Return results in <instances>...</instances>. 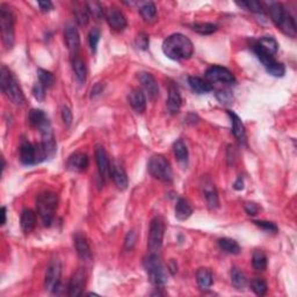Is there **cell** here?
<instances>
[{
	"instance_id": "6da1fadb",
	"label": "cell",
	"mask_w": 297,
	"mask_h": 297,
	"mask_svg": "<svg viewBox=\"0 0 297 297\" xmlns=\"http://www.w3.org/2000/svg\"><path fill=\"white\" fill-rule=\"evenodd\" d=\"M163 53L173 61H183L192 57L194 54V46L187 36L173 34L163 43Z\"/></svg>"
},
{
	"instance_id": "7a4b0ae2",
	"label": "cell",
	"mask_w": 297,
	"mask_h": 297,
	"mask_svg": "<svg viewBox=\"0 0 297 297\" xmlns=\"http://www.w3.org/2000/svg\"><path fill=\"white\" fill-rule=\"evenodd\" d=\"M269 14L272 21L275 24L276 27L280 29L285 35L295 37L297 27L295 19L288 12V10L280 3H270L269 4Z\"/></svg>"
},
{
	"instance_id": "3957f363",
	"label": "cell",
	"mask_w": 297,
	"mask_h": 297,
	"mask_svg": "<svg viewBox=\"0 0 297 297\" xmlns=\"http://www.w3.org/2000/svg\"><path fill=\"white\" fill-rule=\"evenodd\" d=\"M58 208V196L53 192H44L36 199V210L43 224L50 226L54 222L56 210Z\"/></svg>"
},
{
	"instance_id": "277c9868",
	"label": "cell",
	"mask_w": 297,
	"mask_h": 297,
	"mask_svg": "<svg viewBox=\"0 0 297 297\" xmlns=\"http://www.w3.org/2000/svg\"><path fill=\"white\" fill-rule=\"evenodd\" d=\"M0 86H2L4 94L14 105H22L25 102V95L21 87L19 86L16 77L5 65L2 66V71H0Z\"/></svg>"
},
{
	"instance_id": "5b68a950",
	"label": "cell",
	"mask_w": 297,
	"mask_h": 297,
	"mask_svg": "<svg viewBox=\"0 0 297 297\" xmlns=\"http://www.w3.org/2000/svg\"><path fill=\"white\" fill-rule=\"evenodd\" d=\"M48 158L47 151L42 143L33 144L22 138L20 142V161L24 165H36Z\"/></svg>"
},
{
	"instance_id": "8992f818",
	"label": "cell",
	"mask_w": 297,
	"mask_h": 297,
	"mask_svg": "<svg viewBox=\"0 0 297 297\" xmlns=\"http://www.w3.org/2000/svg\"><path fill=\"white\" fill-rule=\"evenodd\" d=\"M144 268H145L152 284H155L156 287H162V285L166 284L167 280H169L167 270L157 253L150 252V254L144 259Z\"/></svg>"
},
{
	"instance_id": "52a82bcc",
	"label": "cell",
	"mask_w": 297,
	"mask_h": 297,
	"mask_svg": "<svg viewBox=\"0 0 297 297\" xmlns=\"http://www.w3.org/2000/svg\"><path fill=\"white\" fill-rule=\"evenodd\" d=\"M0 27H2L3 42L7 49H11L16 40L14 32V16L12 11L5 4L0 6Z\"/></svg>"
},
{
	"instance_id": "ba28073f",
	"label": "cell",
	"mask_w": 297,
	"mask_h": 297,
	"mask_svg": "<svg viewBox=\"0 0 297 297\" xmlns=\"http://www.w3.org/2000/svg\"><path fill=\"white\" fill-rule=\"evenodd\" d=\"M147 170L148 173L158 180L170 183L173 179L172 167H171L169 161H166L163 156H154L148 162Z\"/></svg>"
},
{
	"instance_id": "9c48e42d",
	"label": "cell",
	"mask_w": 297,
	"mask_h": 297,
	"mask_svg": "<svg viewBox=\"0 0 297 297\" xmlns=\"http://www.w3.org/2000/svg\"><path fill=\"white\" fill-rule=\"evenodd\" d=\"M165 233V223L162 217H155L151 221L147 237V247L152 253H158L163 246Z\"/></svg>"
},
{
	"instance_id": "30bf717a",
	"label": "cell",
	"mask_w": 297,
	"mask_h": 297,
	"mask_svg": "<svg viewBox=\"0 0 297 297\" xmlns=\"http://www.w3.org/2000/svg\"><path fill=\"white\" fill-rule=\"evenodd\" d=\"M62 277V262L59 259H53L49 263L44 280V287L48 291L57 292L61 287Z\"/></svg>"
},
{
	"instance_id": "8fae6325",
	"label": "cell",
	"mask_w": 297,
	"mask_h": 297,
	"mask_svg": "<svg viewBox=\"0 0 297 297\" xmlns=\"http://www.w3.org/2000/svg\"><path fill=\"white\" fill-rule=\"evenodd\" d=\"M254 54L257 55V57L260 62L262 63V65L265 66L266 71L269 74H272L274 77H283L285 73V68L282 63L277 62L275 57L272 55H268L263 53L262 50L258 49V48L253 47Z\"/></svg>"
},
{
	"instance_id": "7c38bea8",
	"label": "cell",
	"mask_w": 297,
	"mask_h": 297,
	"mask_svg": "<svg viewBox=\"0 0 297 297\" xmlns=\"http://www.w3.org/2000/svg\"><path fill=\"white\" fill-rule=\"evenodd\" d=\"M206 80L213 83H224L232 84L235 81V76L228 69L222 68V66H211L206 72Z\"/></svg>"
},
{
	"instance_id": "4fadbf2b",
	"label": "cell",
	"mask_w": 297,
	"mask_h": 297,
	"mask_svg": "<svg viewBox=\"0 0 297 297\" xmlns=\"http://www.w3.org/2000/svg\"><path fill=\"white\" fill-rule=\"evenodd\" d=\"M201 191L203 194V198L206 199L208 206L211 209L218 207L220 201H218V194L217 189L215 187L214 181L211 180L210 177H204L201 181Z\"/></svg>"
},
{
	"instance_id": "5bb4252c",
	"label": "cell",
	"mask_w": 297,
	"mask_h": 297,
	"mask_svg": "<svg viewBox=\"0 0 297 297\" xmlns=\"http://www.w3.org/2000/svg\"><path fill=\"white\" fill-rule=\"evenodd\" d=\"M85 283H86V273H85V270L83 268H79L73 274L71 280H70L68 295L71 297L83 295Z\"/></svg>"
},
{
	"instance_id": "9a60e30c",
	"label": "cell",
	"mask_w": 297,
	"mask_h": 297,
	"mask_svg": "<svg viewBox=\"0 0 297 297\" xmlns=\"http://www.w3.org/2000/svg\"><path fill=\"white\" fill-rule=\"evenodd\" d=\"M106 20L108 22L109 27L116 32L124 31L127 27V19L124 14L116 7H111L106 12Z\"/></svg>"
},
{
	"instance_id": "2e32d148",
	"label": "cell",
	"mask_w": 297,
	"mask_h": 297,
	"mask_svg": "<svg viewBox=\"0 0 297 297\" xmlns=\"http://www.w3.org/2000/svg\"><path fill=\"white\" fill-rule=\"evenodd\" d=\"M95 158H96V165H98V171L100 174V178L102 180L108 179L110 177V163L107 156V152L105 147L101 145H98L95 148Z\"/></svg>"
},
{
	"instance_id": "e0dca14e",
	"label": "cell",
	"mask_w": 297,
	"mask_h": 297,
	"mask_svg": "<svg viewBox=\"0 0 297 297\" xmlns=\"http://www.w3.org/2000/svg\"><path fill=\"white\" fill-rule=\"evenodd\" d=\"M137 78H138L139 83L142 84L144 90L147 93L148 98H150L152 101H155L159 95V87L155 77L148 72H139Z\"/></svg>"
},
{
	"instance_id": "ac0fdd59",
	"label": "cell",
	"mask_w": 297,
	"mask_h": 297,
	"mask_svg": "<svg viewBox=\"0 0 297 297\" xmlns=\"http://www.w3.org/2000/svg\"><path fill=\"white\" fill-rule=\"evenodd\" d=\"M64 37H65V43L66 47L70 53H71L73 56L78 54V51L80 49V36L79 33H78L77 28L74 26H68L65 28V33H64Z\"/></svg>"
},
{
	"instance_id": "d6986e66",
	"label": "cell",
	"mask_w": 297,
	"mask_h": 297,
	"mask_svg": "<svg viewBox=\"0 0 297 297\" xmlns=\"http://www.w3.org/2000/svg\"><path fill=\"white\" fill-rule=\"evenodd\" d=\"M181 105H183V100L178 88L173 84L170 85L169 87V98H167V110L171 115H177L180 111Z\"/></svg>"
},
{
	"instance_id": "ffe728a7",
	"label": "cell",
	"mask_w": 297,
	"mask_h": 297,
	"mask_svg": "<svg viewBox=\"0 0 297 297\" xmlns=\"http://www.w3.org/2000/svg\"><path fill=\"white\" fill-rule=\"evenodd\" d=\"M88 163H90V161H88L87 155L83 154V152H76V154L70 156L66 166L73 172H83V171L87 169Z\"/></svg>"
},
{
	"instance_id": "44dd1931",
	"label": "cell",
	"mask_w": 297,
	"mask_h": 297,
	"mask_svg": "<svg viewBox=\"0 0 297 297\" xmlns=\"http://www.w3.org/2000/svg\"><path fill=\"white\" fill-rule=\"evenodd\" d=\"M128 102L130 106L132 107V109L137 111V113H143L146 108V98L145 94L142 90L139 88H135L128 94Z\"/></svg>"
},
{
	"instance_id": "7402d4cb",
	"label": "cell",
	"mask_w": 297,
	"mask_h": 297,
	"mask_svg": "<svg viewBox=\"0 0 297 297\" xmlns=\"http://www.w3.org/2000/svg\"><path fill=\"white\" fill-rule=\"evenodd\" d=\"M228 114L230 118H231V124H232V132L238 142L241 144L246 143V131H245V127L241 122L240 117L236 113H233L231 110H228Z\"/></svg>"
},
{
	"instance_id": "603a6c76",
	"label": "cell",
	"mask_w": 297,
	"mask_h": 297,
	"mask_svg": "<svg viewBox=\"0 0 297 297\" xmlns=\"http://www.w3.org/2000/svg\"><path fill=\"white\" fill-rule=\"evenodd\" d=\"M74 246H76L77 253L83 260H90L92 258V252L90 244L86 239V237L81 233H77L74 237Z\"/></svg>"
},
{
	"instance_id": "cb8c5ba5",
	"label": "cell",
	"mask_w": 297,
	"mask_h": 297,
	"mask_svg": "<svg viewBox=\"0 0 297 297\" xmlns=\"http://www.w3.org/2000/svg\"><path fill=\"white\" fill-rule=\"evenodd\" d=\"M253 47L258 48V49L262 50L263 53L272 55V56H275L277 50H278V43L276 42V40L272 36L260 37V39L257 41V43H255Z\"/></svg>"
},
{
	"instance_id": "d4e9b609",
	"label": "cell",
	"mask_w": 297,
	"mask_h": 297,
	"mask_svg": "<svg viewBox=\"0 0 297 297\" xmlns=\"http://www.w3.org/2000/svg\"><path fill=\"white\" fill-rule=\"evenodd\" d=\"M20 225L24 233L28 235L34 230L36 225V214L32 209H25L21 214Z\"/></svg>"
},
{
	"instance_id": "484cf974",
	"label": "cell",
	"mask_w": 297,
	"mask_h": 297,
	"mask_svg": "<svg viewBox=\"0 0 297 297\" xmlns=\"http://www.w3.org/2000/svg\"><path fill=\"white\" fill-rule=\"evenodd\" d=\"M110 177L113 178L115 185L121 191H124L128 187V177L124 170L118 165H111L110 167Z\"/></svg>"
},
{
	"instance_id": "4316f807",
	"label": "cell",
	"mask_w": 297,
	"mask_h": 297,
	"mask_svg": "<svg viewBox=\"0 0 297 297\" xmlns=\"http://www.w3.org/2000/svg\"><path fill=\"white\" fill-rule=\"evenodd\" d=\"M72 69L78 83L80 85L85 84V81H86V77H87L86 65H85L84 61L78 55H74L72 57Z\"/></svg>"
},
{
	"instance_id": "83f0119b",
	"label": "cell",
	"mask_w": 297,
	"mask_h": 297,
	"mask_svg": "<svg viewBox=\"0 0 297 297\" xmlns=\"http://www.w3.org/2000/svg\"><path fill=\"white\" fill-rule=\"evenodd\" d=\"M174 213H176V217L179 221H186L192 216L193 214V208L187 200L180 198L176 203V208H174Z\"/></svg>"
},
{
	"instance_id": "f1b7e54d",
	"label": "cell",
	"mask_w": 297,
	"mask_h": 297,
	"mask_svg": "<svg viewBox=\"0 0 297 297\" xmlns=\"http://www.w3.org/2000/svg\"><path fill=\"white\" fill-rule=\"evenodd\" d=\"M188 84L193 91L198 94H204V93H209L213 91V85L209 81L202 79L199 77H189Z\"/></svg>"
},
{
	"instance_id": "f546056e",
	"label": "cell",
	"mask_w": 297,
	"mask_h": 297,
	"mask_svg": "<svg viewBox=\"0 0 297 297\" xmlns=\"http://www.w3.org/2000/svg\"><path fill=\"white\" fill-rule=\"evenodd\" d=\"M139 14L144 19V21L151 24L157 20V7L151 2L142 3V5L139 6Z\"/></svg>"
},
{
	"instance_id": "4dcf8cb0",
	"label": "cell",
	"mask_w": 297,
	"mask_h": 297,
	"mask_svg": "<svg viewBox=\"0 0 297 297\" xmlns=\"http://www.w3.org/2000/svg\"><path fill=\"white\" fill-rule=\"evenodd\" d=\"M196 281H198L200 289L207 290V289H209L211 287V284H213L214 282L213 273L208 268H200L198 272H196Z\"/></svg>"
},
{
	"instance_id": "1f68e13d",
	"label": "cell",
	"mask_w": 297,
	"mask_h": 297,
	"mask_svg": "<svg viewBox=\"0 0 297 297\" xmlns=\"http://www.w3.org/2000/svg\"><path fill=\"white\" fill-rule=\"evenodd\" d=\"M218 246L222 251L229 254H239L240 253V246L235 239L231 238H221L218 240Z\"/></svg>"
},
{
	"instance_id": "d6a6232c",
	"label": "cell",
	"mask_w": 297,
	"mask_h": 297,
	"mask_svg": "<svg viewBox=\"0 0 297 297\" xmlns=\"http://www.w3.org/2000/svg\"><path fill=\"white\" fill-rule=\"evenodd\" d=\"M231 282L237 290H243L247 284L246 275L241 272L238 267H233L231 270Z\"/></svg>"
},
{
	"instance_id": "836d02e7",
	"label": "cell",
	"mask_w": 297,
	"mask_h": 297,
	"mask_svg": "<svg viewBox=\"0 0 297 297\" xmlns=\"http://www.w3.org/2000/svg\"><path fill=\"white\" fill-rule=\"evenodd\" d=\"M173 151L178 161L180 163H187L188 161V148L187 145L181 139H178L173 144Z\"/></svg>"
},
{
	"instance_id": "e575fe53",
	"label": "cell",
	"mask_w": 297,
	"mask_h": 297,
	"mask_svg": "<svg viewBox=\"0 0 297 297\" xmlns=\"http://www.w3.org/2000/svg\"><path fill=\"white\" fill-rule=\"evenodd\" d=\"M192 29L198 34L201 35H211L217 31V26L209 22H199V24H193Z\"/></svg>"
},
{
	"instance_id": "d590c367",
	"label": "cell",
	"mask_w": 297,
	"mask_h": 297,
	"mask_svg": "<svg viewBox=\"0 0 297 297\" xmlns=\"http://www.w3.org/2000/svg\"><path fill=\"white\" fill-rule=\"evenodd\" d=\"M252 265H253L254 269L257 270H265L267 268V257L262 251L257 250L253 253L252 257Z\"/></svg>"
},
{
	"instance_id": "8d00e7d4",
	"label": "cell",
	"mask_w": 297,
	"mask_h": 297,
	"mask_svg": "<svg viewBox=\"0 0 297 297\" xmlns=\"http://www.w3.org/2000/svg\"><path fill=\"white\" fill-rule=\"evenodd\" d=\"M48 115L44 113L43 110L41 109H32L29 111V122H31V124L33 127L37 128L39 125L47 120Z\"/></svg>"
},
{
	"instance_id": "74e56055",
	"label": "cell",
	"mask_w": 297,
	"mask_h": 297,
	"mask_svg": "<svg viewBox=\"0 0 297 297\" xmlns=\"http://www.w3.org/2000/svg\"><path fill=\"white\" fill-rule=\"evenodd\" d=\"M86 7H87L88 13H90V17L95 18L96 20H99V19H101L102 17L106 16V12H105V10H103L102 5L98 2L87 3Z\"/></svg>"
},
{
	"instance_id": "f35d334b",
	"label": "cell",
	"mask_w": 297,
	"mask_h": 297,
	"mask_svg": "<svg viewBox=\"0 0 297 297\" xmlns=\"http://www.w3.org/2000/svg\"><path fill=\"white\" fill-rule=\"evenodd\" d=\"M74 18H76V21L80 26H86L90 21V13H88L86 5L78 7V9L74 10Z\"/></svg>"
},
{
	"instance_id": "ab89813d",
	"label": "cell",
	"mask_w": 297,
	"mask_h": 297,
	"mask_svg": "<svg viewBox=\"0 0 297 297\" xmlns=\"http://www.w3.org/2000/svg\"><path fill=\"white\" fill-rule=\"evenodd\" d=\"M37 74H39V81H41V83H42L47 88H50L54 86L55 77L53 73L47 71V70L39 69L37 70Z\"/></svg>"
},
{
	"instance_id": "60d3db41",
	"label": "cell",
	"mask_w": 297,
	"mask_h": 297,
	"mask_svg": "<svg viewBox=\"0 0 297 297\" xmlns=\"http://www.w3.org/2000/svg\"><path fill=\"white\" fill-rule=\"evenodd\" d=\"M251 289L253 290L255 295L263 296L267 292V289L268 288H267V283L262 280V278L255 277L251 281Z\"/></svg>"
},
{
	"instance_id": "b9f144b4",
	"label": "cell",
	"mask_w": 297,
	"mask_h": 297,
	"mask_svg": "<svg viewBox=\"0 0 297 297\" xmlns=\"http://www.w3.org/2000/svg\"><path fill=\"white\" fill-rule=\"evenodd\" d=\"M33 95L34 98L37 100V101H43L44 98H46V92H47V87L41 83V81L37 80L36 83L33 86Z\"/></svg>"
},
{
	"instance_id": "7bdbcfd3",
	"label": "cell",
	"mask_w": 297,
	"mask_h": 297,
	"mask_svg": "<svg viewBox=\"0 0 297 297\" xmlns=\"http://www.w3.org/2000/svg\"><path fill=\"white\" fill-rule=\"evenodd\" d=\"M238 5L240 7H244L250 12L257 13V14H262L263 13V9L261 6V4L258 2H243V3H238Z\"/></svg>"
},
{
	"instance_id": "ee69618b",
	"label": "cell",
	"mask_w": 297,
	"mask_h": 297,
	"mask_svg": "<svg viewBox=\"0 0 297 297\" xmlns=\"http://www.w3.org/2000/svg\"><path fill=\"white\" fill-rule=\"evenodd\" d=\"M100 37H101V33L98 28H93L88 35V41H90V47L93 53H95L96 48H98Z\"/></svg>"
},
{
	"instance_id": "f6af8a7d",
	"label": "cell",
	"mask_w": 297,
	"mask_h": 297,
	"mask_svg": "<svg viewBox=\"0 0 297 297\" xmlns=\"http://www.w3.org/2000/svg\"><path fill=\"white\" fill-rule=\"evenodd\" d=\"M255 225L259 226L260 229H262L263 231L266 232H272V233H276L278 231L277 226L274 224L272 222H267V221H254L253 222Z\"/></svg>"
},
{
	"instance_id": "bcb514c9",
	"label": "cell",
	"mask_w": 297,
	"mask_h": 297,
	"mask_svg": "<svg viewBox=\"0 0 297 297\" xmlns=\"http://www.w3.org/2000/svg\"><path fill=\"white\" fill-rule=\"evenodd\" d=\"M148 44H150V39H148V35L145 34V33H139L136 36V46L140 50H146L148 48Z\"/></svg>"
},
{
	"instance_id": "7dc6e473",
	"label": "cell",
	"mask_w": 297,
	"mask_h": 297,
	"mask_svg": "<svg viewBox=\"0 0 297 297\" xmlns=\"http://www.w3.org/2000/svg\"><path fill=\"white\" fill-rule=\"evenodd\" d=\"M137 240V233L131 230V231L128 232L127 237H125V241H124V246L127 251H131L133 246H135Z\"/></svg>"
},
{
	"instance_id": "c3c4849f",
	"label": "cell",
	"mask_w": 297,
	"mask_h": 297,
	"mask_svg": "<svg viewBox=\"0 0 297 297\" xmlns=\"http://www.w3.org/2000/svg\"><path fill=\"white\" fill-rule=\"evenodd\" d=\"M62 118L63 121H64V124L66 125V127H69L70 124L72 123V111L70 110L69 107H63L62 108Z\"/></svg>"
},
{
	"instance_id": "681fc988",
	"label": "cell",
	"mask_w": 297,
	"mask_h": 297,
	"mask_svg": "<svg viewBox=\"0 0 297 297\" xmlns=\"http://www.w3.org/2000/svg\"><path fill=\"white\" fill-rule=\"evenodd\" d=\"M216 96L222 103H230V101L232 100V93L230 91H226V90L218 91Z\"/></svg>"
},
{
	"instance_id": "f907efd6",
	"label": "cell",
	"mask_w": 297,
	"mask_h": 297,
	"mask_svg": "<svg viewBox=\"0 0 297 297\" xmlns=\"http://www.w3.org/2000/svg\"><path fill=\"white\" fill-rule=\"evenodd\" d=\"M244 208L245 211H246L247 215H250V216H255V215L259 213V206L254 202H246Z\"/></svg>"
},
{
	"instance_id": "816d5d0a",
	"label": "cell",
	"mask_w": 297,
	"mask_h": 297,
	"mask_svg": "<svg viewBox=\"0 0 297 297\" xmlns=\"http://www.w3.org/2000/svg\"><path fill=\"white\" fill-rule=\"evenodd\" d=\"M37 5H39L40 10L42 11V12H44V13L50 12V11L54 10L53 3L48 2V0H47V2H39V3H37Z\"/></svg>"
},
{
	"instance_id": "f5cc1de1",
	"label": "cell",
	"mask_w": 297,
	"mask_h": 297,
	"mask_svg": "<svg viewBox=\"0 0 297 297\" xmlns=\"http://www.w3.org/2000/svg\"><path fill=\"white\" fill-rule=\"evenodd\" d=\"M103 91V85L101 83H96L94 86H93L91 91V96L92 98H95V96L100 95Z\"/></svg>"
},
{
	"instance_id": "db71d44e",
	"label": "cell",
	"mask_w": 297,
	"mask_h": 297,
	"mask_svg": "<svg viewBox=\"0 0 297 297\" xmlns=\"http://www.w3.org/2000/svg\"><path fill=\"white\" fill-rule=\"evenodd\" d=\"M233 188H235L236 191H241V189H244V181L241 178H238V179H237L235 185H233Z\"/></svg>"
},
{
	"instance_id": "11a10c76",
	"label": "cell",
	"mask_w": 297,
	"mask_h": 297,
	"mask_svg": "<svg viewBox=\"0 0 297 297\" xmlns=\"http://www.w3.org/2000/svg\"><path fill=\"white\" fill-rule=\"evenodd\" d=\"M2 216H3L2 225H5L6 221H7V209H6V207H2Z\"/></svg>"
}]
</instances>
